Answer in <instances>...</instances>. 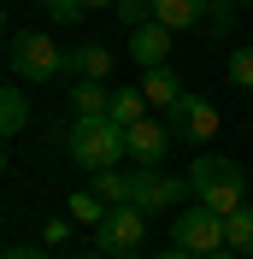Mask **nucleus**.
Returning <instances> with one entry per match:
<instances>
[{
    "label": "nucleus",
    "mask_w": 253,
    "mask_h": 259,
    "mask_svg": "<svg viewBox=\"0 0 253 259\" xmlns=\"http://www.w3.org/2000/svg\"><path fill=\"white\" fill-rule=\"evenodd\" d=\"M189 189H194L200 206L224 212V218H230L236 206H247V171H241L236 159H224V153H200V159H194Z\"/></svg>",
    "instance_id": "obj_1"
},
{
    "label": "nucleus",
    "mask_w": 253,
    "mask_h": 259,
    "mask_svg": "<svg viewBox=\"0 0 253 259\" xmlns=\"http://www.w3.org/2000/svg\"><path fill=\"white\" fill-rule=\"evenodd\" d=\"M65 147H71V159H77L82 171H112V165L130 153L124 124H118V118H77Z\"/></svg>",
    "instance_id": "obj_2"
},
{
    "label": "nucleus",
    "mask_w": 253,
    "mask_h": 259,
    "mask_svg": "<svg viewBox=\"0 0 253 259\" xmlns=\"http://www.w3.org/2000/svg\"><path fill=\"white\" fill-rule=\"evenodd\" d=\"M142 236H147V212L142 206H106V218L95 224V242L106 247L112 259H136V247H142Z\"/></svg>",
    "instance_id": "obj_3"
},
{
    "label": "nucleus",
    "mask_w": 253,
    "mask_h": 259,
    "mask_svg": "<svg viewBox=\"0 0 253 259\" xmlns=\"http://www.w3.org/2000/svg\"><path fill=\"white\" fill-rule=\"evenodd\" d=\"M171 242L177 247H189V253H218L224 247V212H212V206H200L194 200L189 212H177V224H171Z\"/></svg>",
    "instance_id": "obj_4"
},
{
    "label": "nucleus",
    "mask_w": 253,
    "mask_h": 259,
    "mask_svg": "<svg viewBox=\"0 0 253 259\" xmlns=\"http://www.w3.org/2000/svg\"><path fill=\"white\" fill-rule=\"evenodd\" d=\"M12 71L24 82H53L65 71V53L53 48L48 35H35V30H18V41H12Z\"/></svg>",
    "instance_id": "obj_5"
},
{
    "label": "nucleus",
    "mask_w": 253,
    "mask_h": 259,
    "mask_svg": "<svg viewBox=\"0 0 253 259\" xmlns=\"http://www.w3.org/2000/svg\"><path fill=\"white\" fill-rule=\"evenodd\" d=\"M183 194H194L189 183H177V177H165L159 165H142V177H136V194H130V206H142L147 218H153V212H171L177 200H183Z\"/></svg>",
    "instance_id": "obj_6"
},
{
    "label": "nucleus",
    "mask_w": 253,
    "mask_h": 259,
    "mask_svg": "<svg viewBox=\"0 0 253 259\" xmlns=\"http://www.w3.org/2000/svg\"><path fill=\"white\" fill-rule=\"evenodd\" d=\"M171 124H159V118H136V124L124 130V142H130V159L136 165H159L165 153H171Z\"/></svg>",
    "instance_id": "obj_7"
},
{
    "label": "nucleus",
    "mask_w": 253,
    "mask_h": 259,
    "mask_svg": "<svg viewBox=\"0 0 253 259\" xmlns=\"http://www.w3.org/2000/svg\"><path fill=\"white\" fill-rule=\"evenodd\" d=\"M165 118H171V130H177V136H189V142H200V147L218 136V112H212L200 95H183V100H177Z\"/></svg>",
    "instance_id": "obj_8"
},
{
    "label": "nucleus",
    "mask_w": 253,
    "mask_h": 259,
    "mask_svg": "<svg viewBox=\"0 0 253 259\" xmlns=\"http://www.w3.org/2000/svg\"><path fill=\"white\" fill-rule=\"evenodd\" d=\"M171 35H177V30H165L159 18L136 24V30H130V59L147 65V71H153V65H165V59H171Z\"/></svg>",
    "instance_id": "obj_9"
},
{
    "label": "nucleus",
    "mask_w": 253,
    "mask_h": 259,
    "mask_svg": "<svg viewBox=\"0 0 253 259\" xmlns=\"http://www.w3.org/2000/svg\"><path fill=\"white\" fill-rule=\"evenodd\" d=\"M206 6H218V0H153V18L165 30H194L206 18Z\"/></svg>",
    "instance_id": "obj_10"
},
{
    "label": "nucleus",
    "mask_w": 253,
    "mask_h": 259,
    "mask_svg": "<svg viewBox=\"0 0 253 259\" xmlns=\"http://www.w3.org/2000/svg\"><path fill=\"white\" fill-rule=\"evenodd\" d=\"M142 95H147V106H159V112H171L177 100H183V82L171 77V65H153L142 77Z\"/></svg>",
    "instance_id": "obj_11"
},
{
    "label": "nucleus",
    "mask_w": 253,
    "mask_h": 259,
    "mask_svg": "<svg viewBox=\"0 0 253 259\" xmlns=\"http://www.w3.org/2000/svg\"><path fill=\"white\" fill-rule=\"evenodd\" d=\"M71 106H77V118H112V95L100 82H89V77L71 89Z\"/></svg>",
    "instance_id": "obj_12"
},
{
    "label": "nucleus",
    "mask_w": 253,
    "mask_h": 259,
    "mask_svg": "<svg viewBox=\"0 0 253 259\" xmlns=\"http://www.w3.org/2000/svg\"><path fill=\"white\" fill-rule=\"evenodd\" d=\"M65 71H77V77L100 82V77L112 71V53H106V48H77V53H65Z\"/></svg>",
    "instance_id": "obj_13"
},
{
    "label": "nucleus",
    "mask_w": 253,
    "mask_h": 259,
    "mask_svg": "<svg viewBox=\"0 0 253 259\" xmlns=\"http://www.w3.org/2000/svg\"><path fill=\"white\" fill-rule=\"evenodd\" d=\"M24 124H30V100L18 95V89H0V142H6V136H18Z\"/></svg>",
    "instance_id": "obj_14"
},
{
    "label": "nucleus",
    "mask_w": 253,
    "mask_h": 259,
    "mask_svg": "<svg viewBox=\"0 0 253 259\" xmlns=\"http://www.w3.org/2000/svg\"><path fill=\"white\" fill-rule=\"evenodd\" d=\"M95 194L106 200V206H124L130 194H136V177H124L118 165H112V171H95Z\"/></svg>",
    "instance_id": "obj_15"
},
{
    "label": "nucleus",
    "mask_w": 253,
    "mask_h": 259,
    "mask_svg": "<svg viewBox=\"0 0 253 259\" xmlns=\"http://www.w3.org/2000/svg\"><path fill=\"white\" fill-rule=\"evenodd\" d=\"M224 247H236V253H253V206H236L224 218Z\"/></svg>",
    "instance_id": "obj_16"
},
{
    "label": "nucleus",
    "mask_w": 253,
    "mask_h": 259,
    "mask_svg": "<svg viewBox=\"0 0 253 259\" xmlns=\"http://www.w3.org/2000/svg\"><path fill=\"white\" fill-rule=\"evenodd\" d=\"M112 118L130 130L136 118H147V95H142V89H118V95H112Z\"/></svg>",
    "instance_id": "obj_17"
},
{
    "label": "nucleus",
    "mask_w": 253,
    "mask_h": 259,
    "mask_svg": "<svg viewBox=\"0 0 253 259\" xmlns=\"http://www.w3.org/2000/svg\"><path fill=\"white\" fill-rule=\"evenodd\" d=\"M71 218H77V224H100V218H106V200H100L95 189H89V194H71Z\"/></svg>",
    "instance_id": "obj_18"
},
{
    "label": "nucleus",
    "mask_w": 253,
    "mask_h": 259,
    "mask_svg": "<svg viewBox=\"0 0 253 259\" xmlns=\"http://www.w3.org/2000/svg\"><path fill=\"white\" fill-rule=\"evenodd\" d=\"M230 82H236V89H253V48L230 53Z\"/></svg>",
    "instance_id": "obj_19"
},
{
    "label": "nucleus",
    "mask_w": 253,
    "mask_h": 259,
    "mask_svg": "<svg viewBox=\"0 0 253 259\" xmlns=\"http://www.w3.org/2000/svg\"><path fill=\"white\" fill-rule=\"evenodd\" d=\"M118 18L136 30V24H147V18H153V0H118Z\"/></svg>",
    "instance_id": "obj_20"
},
{
    "label": "nucleus",
    "mask_w": 253,
    "mask_h": 259,
    "mask_svg": "<svg viewBox=\"0 0 253 259\" xmlns=\"http://www.w3.org/2000/svg\"><path fill=\"white\" fill-rule=\"evenodd\" d=\"M82 12H89L82 0H48V18H59V24H77Z\"/></svg>",
    "instance_id": "obj_21"
},
{
    "label": "nucleus",
    "mask_w": 253,
    "mask_h": 259,
    "mask_svg": "<svg viewBox=\"0 0 253 259\" xmlns=\"http://www.w3.org/2000/svg\"><path fill=\"white\" fill-rule=\"evenodd\" d=\"M0 259H48V253H35V247H6Z\"/></svg>",
    "instance_id": "obj_22"
},
{
    "label": "nucleus",
    "mask_w": 253,
    "mask_h": 259,
    "mask_svg": "<svg viewBox=\"0 0 253 259\" xmlns=\"http://www.w3.org/2000/svg\"><path fill=\"white\" fill-rule=\"evenodd\" d=\"M159 259H200V253H189V247H165Z\"/></svg>",
    "instance_id": "obj_23"
},
{
    "label": "nucleus",
    "mask_w": 253,
    "mask_h": 259,
    "mask_svg": "<svg viewBox=\"0 0 253 259\" xmlns=\"http://www.w3.org/2000/svg\"><path fill=\"white\" fill-rule=\"evenodd\" d=\"M206 259H241V253H236V247H218V253H206Z\"/></svg>",
    "instance_id": "obj_24"
},
{
    "label": "nucleus",
    "mask_w": 253,
    "mask_h": 259,
    "mask_svg": "<svg viewBox=\"0 0 253 259\" xmlns=\"http://www.w3.org/2000/svg\"><path fill=\"white\" fill-rule=\"evenodd\" d=\"M82 6H95V12H106V6H118V0H82Z\"/></svg>",
    "instance_id": "obj_25"
},
{
    "label": "nucleus",
    "mask_w": 253,
    "mask_h": 259,
    "mask_svg": "<svg viewBox=\"0 0 253 259\" xmlns=\"http://www.w3.org/2000/svg\"><path fill=\"white\" fill-rule=\"evenodd\" d=\"M77 259H112V253H77Z\"/></svg>",
    "instance_id": "obj_26"
},
{
    "label": "nucleus",
    "mask_w": 253,
    "mask_h": 259,
    "mask_svg": "<svg viewBox=\"0 0 253 259\" xmlns=\"http://www.w3.org/2000/svg\"><path fill=\"white\" fill-rule=\"evenodd\" d=\"M0 171H6V142H0Z\"/></svg>",
    "instance_id": "obj_27"
},
{
    "label": "nucleus",
    "mask_w": 253,
    "mask_h": 259,
    "mask_svg": "<svg viewBox=\"0 0 253 259\" xmlns=\"http://www.w3.org/2000/svg\"><path fill=\"white\" fill-rule=\"evenodd\" d=\"M0 41H6V12H0Z\"/></svg>",
    "instance_id": "obj_28"
}]
</instances>
